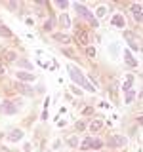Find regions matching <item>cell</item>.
Masks as SVG:
<instances>
[{
  "mask_svg": "<svg viewBox=\"0 0 143 152\" xmlns=\"http://www.w3.org/2000/svg\"><path fill=\"white\" fill-rule=\"evenodd\" d=\"M69 74H71V80H73L74 84H78V86H86V82H88V80L84 78L82 70H80L78 66H74V65H69Z\"/></svg>",
  "mask_w": 143,
  "mask_h": 152,
  "instance_id": "cell-1",
  "label": "cell"
},
{
  "mask_svg": "<svg viewBox=\"0 0 143 152\" xmlns=\"http://www.w3.org/2000/svg\"><path fill=\"white\" fill-rule=\"evenodd\" d=\"M74 12L78 13V15H82V17H86V19H90V21H92V25H94V27H97V19L94 17V13L90 12V10L86 8V6H82V4H74Z\"/></svg>",
  "mask_w": 143,
  "mask_h": 152,
  "instance_id": "cell-2",
  "label": "cell"
},
{
  "mask_svg": "<svg viewBox=\"0 0 143 152\" xmlns=\"http://www.w3.org/2000/svg\"><path fill=\"white\" fill-rule=\"evenodd\" d=\"M124 38H126V40H128V44L132 46V50H136V51H139V50H141L139 40H136V36H133L130 31H124Z\"/></svg>",
  "mask_w": 143,
  "mask_h": 152,
  "instance_id": "cell-3",
  "label": "cell"
},
{
  "mask_svg": "<svg viewBox=\"0 0 143 152\" xmlns=\"http://www.w3.org/2000/svg\"><path fill=\"white\" fill-rule=\"evenodd\" d=\"M76 38H78V44L80 46H88V31L82 27L76 28Z\"/></svg>",
  "mask_w": 143,
  "mask_h": 152,
  "instance_id": "cell-4",
  "label": "cell"
},
{
  "mask_svg": "<svg viewBox=\"0 0 143 152\" xmlns=\"http://www.w3.org/2000/svg\"><path fill=\"white\" fill-rule=\"evenodd\" d=\"M130 10H132V13H133V19H136L137 23H141V19H143V15H141V13H143L141 6H139V4H132Z\"/></svg>",
  "mask_w": 143,
  "mask_h": 152,
  "instance_id": "cell-5",
  "label": "cell"
},
{
  "mask_svg": "<svg viewBox=\"0 0 143 152\" xmlns=\"http://www.w3.org/2000/svg\"><path fill=\"white\" fill-rule=\"evenodd\" d=\"M15 76H17L19 82H32V80H35L32 72H25V70H19V72H15Z\"/></svg>",
  "mask_w": 143,
  "mask_h": 152,
  "instance_id": "cell-6",
  "label": "cell"
},
{
  "mask_svg": "<svg viewBox=\"0 0 143 152\" xmlns=\"http://www.w3.org/2000/svg\"><path fill=\"white\" fill-rule=\"evenodd\" d=\"M122 55H124V61H126V65H128V66H137V61L132 57V53H130L128 50H124V51H122Z\"/></svg>",
  "mask_w": 143,
  "mask_h": 152,
  "instance_id": "cell-7",
  "label": "cell"
},
{
  "mask_svg": "<svg viewBox=\"0 0 143 152\" xmlns=\"http://www.w3.org/2000/svg\"><path fill=\"white\" fill-rule=\"evenodd\" d=\"M15 89H19L23 95H32V88H29V86H25L23 82H15Z\"/></svg>",
  "mask_w": 143,
  "mask_h": 152,
  "instance_id": "cell-8",
  "label": "cell"
},
{
  "mask_svg": "<svg viewBox=\"0 0 143 152\" xmlns=\"http://www.w3.org/2000/svg\"><path fill=\"white\" fill-rule=\"evenodd\" d=\"M21 137H23V131L21 129H12V131H10V135H8V139L15 142V141H21Z\"/></svg>",
  "mask_w": 143,
  "mask_h": 152,
  "instance_id": "cell-9",
  "label": "cell"
},
{
  "mask_svg": "<svg viewBox=\"0 0 143 152\" xmlns=\"http://www.w3.org/2000/svg\"><path fill=\"white\" fill-rule=\"evenodd\" d=\"M111 145H114V146H124V145H126V137H122V135H113Z\"/></svg>",
  "mask_w": 143,
  "mask_h": 152,
  "instance_id": "cell-10",
  "label": "cell"
},
{
  "mask_svg": "<svg viewBox=\"0 0 143 152\" xmlns=\"http://www.w3.org/2000/svg\"><path fill=\"white\" fill-rule=\"evenodd\" d=\"M2 61H12V63H15V51H2Z\"/></svg>",
  "mask_w": 143,
  "mask_h": 152,
  "instance_id": "cell-11",
  "label": "cell"
},
{
  "mask_svg": "<svg viewBox=\"0 0 143 152\" xmlns=\"http://www.w3.org/2000/svg\"><path fill=\"white\" fill-rule=\"evenodd\" d=\"M132 84H133V76H132V74H126V82L122 84V91H128V89H132Z\"/></svg>",
  "mask_w": 143,
  "mask_h": 152,
  "instance_id": "cell-12",
  "label": "cell"
},
{
  "mask_svg": "<svg viewBox=\"0 0 143 152\" xmlns=\"http://www.w3.org/2000/svg\"><path fill=\"white\" fill-rule=\"evenodd\" d=\"M2 112H6V114H13V112H15V107H13V103L6 101V103L2 104Z\"/></svg>",
  "mask_w": 143,
  "mask_h": 152,
  "instance_id": "cell-13",
  "label": "cell"
},
{
  "mask_svg": "<svg viewBox=\"0 0 143 152\" xmlns=\"http://www.w3.org/2000/svg\"><path fill=\"white\" fill-rule=\"evenodd\" d=\"M101 127H103V120H101V118H97V120H94L92 124H90V129H92V131H99Z\"/></svg>",
  "mask_w": 143,
  "mask_h": 152,
  "instance_id": "cell-14",
  "label": "cell"
},
{
  "mask_svg": "<svg viewBox=\"0 0 143 152\" xmlns=\"http://www.w3.org/2000/svg\"><path fill=\"white\" fill-rule=\"evenodd\" d=\"M54 38L57 42H63V44H69L71 42V36H67V34H61V32H55L54 34Z\"/></svg>",
  "mask_w": 143,
  "mask_h": 152,
  "instance_id": "cell-15",
  "label": "cell"
},
{
  "mask_svg": "<svg viewBox=\"0 0 143 152\" xmlns=\"http://www.w3.org/2000/svg\"><path fill=\"white\" fill-rule=\"evenodd\" d=\"M59 23H61V27H63V28L71 27V19H69V15H67V13H61V17H59Z\"/></svg>",
  "mask_w": 143,
  "mask_h": 152,
  "instance_id": "cell-16",
  "label": "cell"
},
{
  "mask_svg": "<svg viewBox=\"0 0 143 152\" xmlns=\"http://www.w3.org/2000/svg\"><path fill=\"white\" fill-rule=\"evenodd\" d=\"M15 63L21 66V69H27L29 72H32V65H31V61H25V59H23V61H15Z\"/></svg>",
  "mask_w": 143,
  "mask_h": 152,
  "instance_id": "cell-17",
  "label": "cell"
},
{
  "mask_svg": "<svg viewBox=\"0 0 143 152\" xmlns=\"http://www.w3.org/2000/svg\"><path fill=\"white\" fill-rule=\"evenodd\" d=\"M113 25L122 28V27H124V17H122V15H114V17H113Z\"/></svg>",
  "mask_w": 143,
  "mask_h": 152,
  "instance_id": "cell-18",
  "label": "cell"
},
{
  "mask_svg": "<svg viewBox=\"0 0 143 152\" xmlns=\"http://www.w3.org/2000/svg\"><path fill=\"white\" fill-rule=\"evenodd\" d=\"M0 34H2V36H6V38H10V36H12V31H10L8 27L0 25Z\"/></svg>",
  "mask_w": 143,
  "mask_h": 152,
  "instance_id": "cell-19",
  "label": "cell"
},
{
  "mask_svg": "<svg viewBox=\"0 0 143 152\" xmlns=\"http://www.w3.org/2000/svg\"><path fill=\"white\" fill-rule=\"evenodd\" d=\"M90 146H92L94 150H99V148H101V146H103V142L99 141V139H92V145H90Z\"/></svg>",
  "mask_w": 143,
  "mask_h": 152,
  "instance_id": "cell-20",
  "label": "cell"
},
{
  "mask_svg": "<svg viewBox=\"0 0 143 152\" xmlns=\"http://www.w3.org/2000/svg\"><path fill=\"white\" fill-rule=\"evenodd\" d=\"M90 145H92V137H86V139H84V142H82V146H80V148H82V150H88V148H90Z\"/></svg>",
  "mask_w": 143,
  "mask_h": 152,
  "instance_id": "cell-21",
  "label": "cell"
},
{
  "mask_svg": "<svg viewBox=\"0 0 143 152\" xmlns=\"http://www.w3.org/2000/svg\"><path fill=\"white\" fill-rule=\"evenodd\" d=\"M86 55H88V57H95V48H94V46H92V48L86 46Z\"/></svg>",
  "mask_w": 143,
  "mask_h": 152,
  "instance_id": "cell-22",
  "label": "cell"
},
{
  "mask_svg": "<svg viewBox=\"0 0 143 152\" xmlns=\"http://www.w3.org/2000/svg\"><path fill=\"white\" fill-rule=\"evenodd\" d=\"M133 95H136V91L128 89V91H126V103H132V101H133Z\"/></svg>",
  "mask_w": 143,
  "mask_h": 152,
  "instance_id": "cell-23",
  "label": "cell"
},
{
  "mask_svg": "<svg viewBox=\"0 0 143 152\" xmlns=\"http://www.w3.org/2000/svg\"><path fill=\"white\" fill-rule=\"evenodd\" d=\"M105 13H107V8H105V6H99V8H97V13H95V15H97V17H103Z\"/></svg>",
  "mask_w": 143,
  "mask_h": 152,
  "instance_id": "cell-24",
  "label": "cell"
},
{
  "mask_svg": "<svg viewBox=\"0 0 143 152\" xmlns=\"http://www.w3.org/2000/svg\"><path fill=\"white\" fill-rule=\"evenodd\" d=\"M67 142H69L71 146H76V145H78V141H76V137H69V139H67Z\"/></svg>",
  "mask_w": 143,
  "mask_h": 152,
  "instance_id": "cell-25",
  "label": "cell"
},
{
  "mask_svg": "<svg viewBox=\"0 0 143 152\" xmlns=\"http://www.w3.org/2000/svg\"><path fill=\"white\" fill-rule=\"evenodd\" d=\"M57 6H59L61 10H65L67 6H69V4H67V2H65V0H57Z\"/></svg>",
  "mask_w": 143,
  "mask_h": 152,
  "instance_id": "cell-26",
  "label": "cell"
},
{
  "mask_svg": "<svg viewBox=\"0 0 143 152\" xmlns=\"http://www.w3.org/2000/svg\"><path fill=\"white\" fill-rule=\"evenodd\" d=\"M76 129H78V131L86 129V124H84V122H76Z\"/></svg>",
  "mask_w": 143,
  "mask_h": 152,
  "instance_id": "cell-27",
  "label": "cell"
},
{
  "mask_svg": "<svg viewBox=\"0 0 143 152\" xmlns=\"http://www.w3.org/2000/svg\"><path fill=\"white\" fill-rule=\"evenodd\" d=\"M52 25H54V21H52V19H48V21L44 23V28H46V31H50V28H52Z\"/></svg>",
  "mask_w": 143,
  "mask_h": 152,
  "instance_id": "cell-28",
  "label": "cell"
},
{
  "mask_svg": "<svg viewBox=\"0 0 143 152\" xmlns=\"http://www.w3.org/2000/svg\"><path fill=\"white\" fill-rule=\"evenodd\" d=\"M82 112H84V114H90V112H92V107H86Z\"/></svg>",
  "mask_w": 143,
  "mask_h": 152,
  "instance_id": "cell-29",
  "label": "cell"
},
{
  "mask_svg": "<svg viewBox=\"0 0 143 152\" xmlns=\"http://www.w3.org/2000/svg\"><path fill=\"white\" fill-rule=\"evenodd\" d=\"M4 70H6V69H4V65H2V63H0V76H2V74H4Z\"/></svg>",
  "mask_w": 143,
  "mask_h": 152,
  "instance_id": "cell-30",
  "label": "cell"
},
{
  "mask_svg": "<svg viewBox=\"0 0 143 152\" xmlns=\"http://www.w3.org/2000/svg\"><path fill=\"white\" fill-rule=\"evenodd\" d=\"M0 110H2V104H0Z\"/></svg>",
  "mask_w": 143,
  "mask_h": 152,
  "instance_id": "cell-31",
  "label": "cell"
}]
</instances>
